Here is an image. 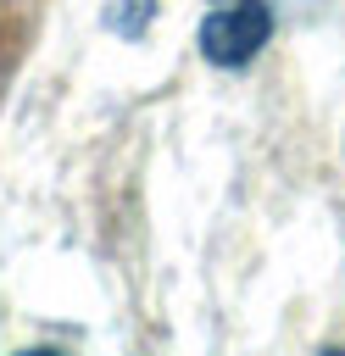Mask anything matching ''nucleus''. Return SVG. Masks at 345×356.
I'll return each mask as SVG.
<instances>
[{"instance_id": "1", "label": "nucleus", "mask_w": 345, "mask_h": 356, "mask_svg": "<svg viewBox=\"0 0 345 356\" xmlns=\"http://www.w3.org/2000/svg\"><path fill=\"white\" fill-rule=\"evenodd\" d=\"M267 33H273L267 0H217V6L200 17L195 44H200V56H206L211 67H245V61L267 44Z\"/></svg>"}, {"instance_id": "2", "label": "nucleus", "mask_w": 345, "mask_h": 356, "mask_svg": "<svg viewBox=\"0 0 345 356\" xmlns=\"http://www.w3.org/2000/svg\"><path fill=\"white\" fill-rule=\"evenodd\" d=\"M150 6H156V0H111V17H106V22H111L122 39H139L145 22H150Z\"/></svg>"}, {"instance_id": "3", "label": "nucleus", "mask_w": 345, "mask_h": 356, "mask_svg": "<svg viewBox=\"0 0 345 356\" xmlns=\"http://www.w3.org/2000/svg\"><path fill=\"white\" fill-rule=\"evenodd\" d=\"M17 356H61V350H50V345H28V350H17Z\"/></svg>"}, {"instance_id": "4", "label": "nucleus", "mask_w": 345, "mask_h": 356, "mask_svg": "<svg viewBox=\"0 0 345 356\" xmlns=\"http://www.w3.org/2000/svg\"><path fill=\"white\" fill-rule=\"evenodd\" d=\"M323 356H345V350H323Z\"/></svg>"}]
</instances>
